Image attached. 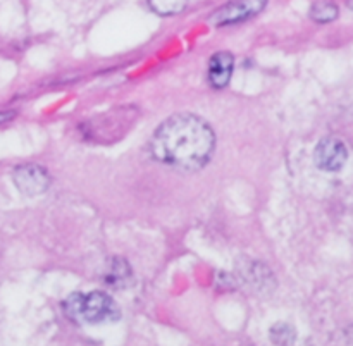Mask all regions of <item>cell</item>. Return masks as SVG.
<instances>
[{
    "instance_id": "1",
    "label": "cell",
    "mask_w": 353,
    "mask_h": 346,
    "mask_svg": "<svg viewBox=\"0 0 353 346\" xmlns=\"http://www.w3.org/2000/svg\"><path fill=\"white\" fill-rule=\"evenodd\" d=\"M216 148L212 128L195 114H176L155 130L150 152L155 161L183 171H196L210 161Z\"/></svg>"
},
{
    "instance_id": "2",
    "label": "cell",
    "mask_w": 353,
    "mask_h": 346,
    "mask_svg": "<svg viewBox=\"0 0 353 346\" xmlns=\"http://www.w3.org/2000/svg\"><path fill=\"white\" fill-rule=\"evenodd\" d=\"M64 312L78 324L116 323L121 317L119 309L110 295L103 292L72 293L64 302Z\"/></svg>"
},
{
    "instance_id": "3",
    "label": "cell",
    "mask_w": 353,
    "mask_h": 346,
    "mask_svg": "<svg viewBox=\"0 0 353 346\" xmlns=\"http://www.w3.org/2000/svg\"><path fill=\"white\" fill-rule=\"evenodd\" d=\"M268 0H231L226 6L217 9L210 17V23L214 26H228V24H236L241 21H247L250 17L257 16L265 7Z\"/></svg>"
},
{
    "instance_id": "4",
    "label": "cell",
    "mask_w": 353,
    "mask_h": 346,
    "mask_svg": "<svg viewBox=\"0 0 353 346\" xmlns=\"http://www.w3.org/2000/svg\"><path fill=\"white\" fill-rule=\"evenodd\" d=\"M347 159V145L336 136L324 138L316 148V162L323 171H340Z\"/></svg>"
},
{
    "instance_id": "5",
    "label": "cell",
    "mask_w": 353,
    "mask_h": 346,
    "mask_svg": "<svg viewBox=\"0 0 353 346\" xmlns=\"http://www.w3.org/2000/svg\"><path fill=\"white\" fill-rule=\"evenodd\" d=\"M14 183L21 193L28 196H34L43 193L50 185L47 171L40 165H19L14 171Z\"/></svg>"
},
{
    "instance_id": "6",
    "label": "cell",
    "mask_w": 353,
    "mask_h": 346,
    "mask_svg": "<svg viewBox=\"0 0 353 346\" xmlns=\"http://www.w3.org/2000/svg\"><path fill=\"white\" fill-rule=\"evenodd\" d=\"M234 59L230 52H217L209 62V81L214 88H224L233 74Z\"/></svg>"
},
{
    "instance_id": "7",
    "label": "cell",
    "mask_w": 353,
    "mask_h": 346,
    "mask_svg": "<svg viewBox=\"0 0 353 346\" xmlns=\"http://www.w3.org/2000/svg\"><path fill=\"white\" fill-rule=\"evenodd\" d=\"M310 17L319 23H330L338 17V6L331 0H319L310 7Z\"/></svg>"
},
{
    "instance_id": "8",
    "label": "cell",
    "mask_w": 353,
    "mask_h": 346,
    "mask_svg": "<svg viewBox=\"0 0 353 346\" xmlns=\"http://www.w3.org/2000/svg\"><path fill=\"white\" fill-rule=\"evenodd\" d=\"M148 3L161 16H174L185 9L188 0H148Z\"/></svg>"
},
{
    "instance_id": "9",
    "label": "cell",
    "mask_w": 353,
    "mask_h": 346,
    "mask_svg": "<svg viewBox=\"0 0 353 346\" xmlns=\"http://www.w3.org/2000/svg\"><path fill=\"white\" fill-rule=\"evenodd\" d=\"M10 117V114H6V112H0V123H3V121H7Z\"/></svg>"
}]
</instances>
